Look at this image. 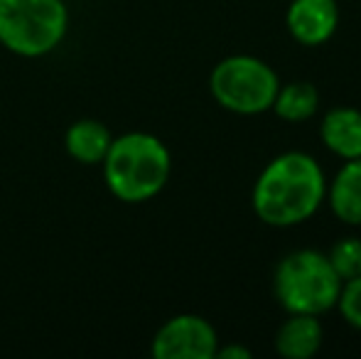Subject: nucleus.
I'll list each match as a JSON object with an SVG mask.
<instances>
[{"mask_svg":"<svg viewBox=\"0 0 361 359\" xmlns=\"http://www.w3.org/2000/svg\"><path fill=\"white\" fill-rule=\"evenodd\" d=\"M216 359H251L253 352L243 345H228V347H216Z\"/></svg>","mask_w":361,"mask_h":359,"instance_id":"nucleus-15","label":"nucleus"},{"mask_svg":"<svg viewBox=\"0 0 361 359\" xmlns=\"http://www.w3.org/2000/svg\"><path fill=\"white\" fill-rule=\"evenodd\" d=\"M111 130L101 121L81 118L74 121L64 135V148L69 158H74L81 165H101L111 148Z\"/></svg>","mask_w":361,"mask_h":359,"instance_id":"nucleus-11","label":"nucleus"},{"mask_svg":"<svg viewBox=\"0 0 361 359\" xmlns=\"http://www.w3.org/2000/svg\"><path fill=\"white\" fill-rule=\"evenodd\" d=\"M324 195L327 180L317 160L300 150H288L261 170L253 182L251 205L263 224L290 229L317 214Z\"/></svg>","mask_w":361,"mask_h":359,"instance_id":"nucleus-1","label":"nucleus"},{"mask_svg":"<svg viewBox=\"0 0 361 359\" xmlns=\"http://www.w3.org/2000/svg\"><path fill=\"white\" fill-rule=\"evenodd\" d=\"M342 278L334 273L327 254L314 249H298L283 256L273 273V293L286 312L319 315L334 310Z\"/></svg>","mask_w":361,"mask_h":359,"instance_id":"nucleus-3","label":"nucleus"},{"mask_svg":"<svg viewBox=\"0 0 361 359\" xmlns=\"http://www.w3.org/2000/svg\"><path fill=\"white\" fill-rule=\"evenodd\" d=\"M281 87L276 69L251 54H231L212 69L209 91L221 109L236 116H258L271 111Z\"/></svg>","mask_w":361,"mask_h":359,"instance_id":"nucleus-5","label":"nucleus"},{"mask_svg":"<svg viewBox=\"0 0 361 359\" xmlns=\"http://www.w3.org/2000/svg\"><path fill=\"white\" fill-rule=\"evenodd\" d=\"M324 327L319 315L288 312V320L276 332V352L283 359H312L322 350Z\"/></svg>","mask_w":361,"mask_h":359,"instance_id":"nucleus-9","label":"nucleus"},{"mask_svg":"<svg viewBox=\"0 0 361 359\" xmlns=\"http://www.w3.org/2000/svg\"><path fill=\"white\" fill-rule=\"evenodd\" d=\"M327 261L334 273L344 281L361 276V239L359 236H342L327 251Z\"/></svg>","mask_w":361,"mask_h":359,"instance_id":"nucleus-13","label":"nucleus"},{"mask_svg":"<svg viewBox=\"0 0 361 359\" xmlns=\"http://www.w3.org/2000/svg\"><path fill=\"white\" fill-rule=\"evenodd\" d=\"M319 138L324 148L342 160L361 158V111L354 106H334L322 116Z\"/></svg>","mask_w":361,"mask_h":359,"instance_id":"nucleus-8","label":"nucleus"},{"mask_svg":"<svg viewBox=\"0 0 361 359\" xmlns=\"http://www.w3.org/2000/svg\"><path fill=\"white\" fill-rule=\"evenodd\" d=\"M219 335L209 320L182 312L160 325L152 337L150 352L155 359H214Z\"/></svg>","mask_w":361,"mask_h":359,"instance_id":"nucleus-6","label":"nucleus"},{"mask_svg":"<svg viewBox=\"0 0 361 359\" xmlns=\"http://www.w3.org/2000/svg\"><path fill=\"white\" fill-rule=\"evenodd\" d=\"M319 109V91L312 82H290L281 84L276 91L271 111L283 118L286 123H305L310 121Z\"/></svg>","mask_w":361,"mask_h":359,"instance_id":"nucleus-12","label":"nucleus"},{"mask_svg":"<svg viewBox=\"0 0 361 359\" xmlns=\"http://www.w3.org/2000/svg\"><path fill=\"white\" fill-rule=\"evenodd\" d=\"M69 28L64 0H0V44L20 57H42Z\"/></svg>","mask_w":361,"mask_h":359,"instance_id":"nucleus-4","label":"nucleus"},{"mask_svg":"<svg viewBox=\"0 0 361 359\" xmlns=\"http://www.w3.org/2000/svg\"><path fill=\"white\" fill-rule=\"evenodd\" d=\"M334 310H339V315L347 320V325H352L354 330L361 332V276L342 283Z\"/></svg>","mask_w":361,"mask_h":359,"instance_id":"nucleus-14","label":"nucleus"},{"mask_svg":"<svg viewBox=\"0 0 361 359\" xmlns=\"http://www.w3.org/2000/svg\"><path fill=\"white\" fill-rule=\"evenodd\" d=\"M324 202L332 214L349 226H361V158L344 160L327 185Z\"/></svg>","mask_w":361,"mask_h":359,"instance_id":"nucleus-10","label":"nucleus"},{"mask_svg":"<svg viewBox=\"0 0 361 359\" xmlns=\"http://www.w3.org/2000/svg\"><path fill=\"white\" fill-rule=\"evenodd\" d=\"M104 180L121 202L138 205L165 190L172 173L167 145L157 135L130 130L111 140L104 158Z\"/></svg>","mask_w":361,"mask_h":359,"instance_id":"nucleus-2","label":"nucleus"},{"mask_svg":"<svg viewBox=\"0 0 361 359\" xmlns=\"http://www.w3.org/2000/svg\"><path fill=\"white\" fill-rule=\"evenodd\" d=\"M288 32L302 47L329 42L339 28L337 0H293L286 13Z\"/></svg>","mask_w":361,"mask_h":359,"instance_id":"nucleus-7","label":"nucleus"}]
</instances>
